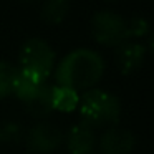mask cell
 Listing matches in <instances>:
<instances>
[{
    "mask_svg": "<svg viewBox=\"0 0 154 154\" xmlns=\"http://www.w3.org/2000/svg\"><path fill=\"white\" fill-rule=\"evenodd\" d=\"M71 0H45L42 5V18L48 25H60L70 12Z\"/></svg>",
    "mask_w": 154,
    "mask_h": 154,
    "instance_id": "obj_12",
    "label": "cell"
},
{
    "mask_svg": "<svg viewBox=\"0 0 154 154\" xmlns=\"http://www.w3.org/2000/svg\"><path fill=\"white\" fill-rule=\"evenodd\" d=\"M63 143L70 154H94L96 152L98 136L91 126L85 123H78L68 129Z\"/></svg>",
    "mask_w": 154,
    "mask_h": 154,
    "instance_id": "obj_8",
    "label": "cell"
},
{
    "mask_svg": "<svg viewBox=\"0 0 154 154\" xmlns=\"http://www.w3.org/2000/svg\"><path fill=\"white\" fill-rule=\"evenodd\" d=\"M78 111L81 123L96 128H109L118 124L121 118V103L118 96L101 88H91L80 93Z\"/></svg>",
    "mask_w": 154,
    "mask_h": 154,
    "instance_id": "obj_2",
    "label": "cell"
},
{
    "mask_svg": "<svg viewBox=\"0 0 154 154\" xmlns=\"http://www.w3.org/2000/svg\"><path fill=\"white\" fill-rule=\"evenodd\" d=\"M151 35V27L147 23L146 18L143 17H134L131 20H126V37L128 40H141L143 42L144 38Z\"/></svg>",
    "mask_w": 154,
    "mask_h": 154,
    "instance_id": "obj_14",
    "label": "cell"
},
{
    "mask_svg": "<svg viewBox=\"0 0 154 154\" xmlns=\"http://www.w3.org/2000/svg\"><path fill=\"white\" fill-rule=\"evenodd\" d=\"M25 106H27L28 113L33 118H38V119H43L48 114H51L53 113V106H51V85L47 83L33 100L25 103Z\"/></svg>",
    "mask_w": 154,
    "mask_h": 154,
    "instance_id": "obj_11",
    "label": "cell"
},
{
    "mask_svg": "<svg viewBox=\"0 0 154 154\" xmlns=\"http://www.w3.org/2000/svg\"><path fill=\"white\" fill-rule=\"evenodd\" d=\"M147 57V50L143 42L126 40L114 48V63L123 75H131L143 66Z\"/></svg>",
    "mask_w": 154,
    "mask_h": 154,
    "instance_id": "obj_7",
    "label": "cell"
},
{
    "mask_svg": "<svg viewBox=\"0 0 154 154\" xmlns=\"http://www.w3.org/2000/svg\"><path fill=\"white\" fill-rule=\"evenodd\" d=\"M90 32L96 43L109 48H116L128 40L126 20L121 15L108 10L98 12L93 15L90 23Z\"/></svg>",
    "mask_w": 154,
    "mask_h": 154,
    "instance_id": "obj_4",
    "label": "cell"
},
{
    "mask_svg": "<svg viewBox=\"0 0 154 154\" xmlns=\"http://www.w3.org/2000/svg\"><path fill=\"white\" fill-rule=\"evenodd\" d=\"M104 58L91 48H76L66 53L53 70L57 85L83 93L94 88L104 75Z\"/></svg>",
    "mask_w": 154,
    "mask_h": 154,
    "instance_id": "obj_1",
    "label": "cell"
},
{
    "mask_svg": "<svg viewBox=\"0 0 154 154\" xmlns=\"http://www.w3.org/2000/svg\"><path fill=\"white\" fill-rule=\"evenodd\" d=\"M65 134L57 124L42 121L30 128L25 136V143L30 152L33 154H53L63 144Z\"/></svg>",
    "mask_w": 154,
    "mask_h": 154,
    "instance_id": "obj_5",
    "label": "cell"
},
{
    "mask_svg": "<svg viewBox=\"0 0 154 154\" xmlns=\"http://www.w3.org/2000/svg\"><path fill=\"white\" fill-rule=\"evenodd\" d=\"M109 2H114V0H109Z\"/></svg>",
    "mask_w": 154,
    "mask_h": 154,
    "instance_id": "obj_17",
    "label": "cell"
},
{
    "mask_svg": "<svg viewBox=\"0 0 154 154\" xmlns=\"http://www.w3.org/2000/svg\"><path fill=\"white\" fill-rule=\"evenodd\" d=\"M48 81L40 80V78L28 75L25 71L17 68V75L14 78V85H12V94L22 100L23 103H28L30 100H33L38 93L42 91V88L47 85Z\"/></svg>",
    "mask_w": 154,
    "mask_h": 154,
    "instance_id": "obj_9",
    "label": "cell"
},
{
    "mask_svg": "<svg viewBox=\"0 0 154 154\" xmlns=\"http://www.w3.org/2000/svg\"><path fill=\"white\" fill-rule=\"evenodd\" d=\"M18 63H20L18 70L48 81L57 65V55L48 45V42L42 38H30L22 45Z\"/></svg>",
    "mask_w": 154,
    "mask_h": 154,
    "instance_id": "obj_3",
    "label": "cell"
},
{
    "mask_svg": "<svg viewBox=\"0 0 154 154\" xmlns=\"http://www.w3.org/2000/svg\"><path fill=\"white\" fill-rule=\"evenodd\" d=\"M15 75H17V68L14 65L0 60V100L12 94V85H14Z\"/></svg>",
    "mask_w": 154,
    "mask_h": 154,
    "instance_id": "obj_15",
    "label": "cell"
},
{
    "mask_svg": "<svg viewBox=\"0 0 154 154\" xmlns=\"http://www.w3.org/2000/svg\"><path fill=\"white\" fill-rule=\"evenodd\" d=\"M23 2H35V0H23Z\"/></svg>",
    "mask_w": 154,
    "mask_h": 154,
    "instance_id": "obj_16",
    "label": "cell"
},
{
    "mask_svg": "<svg viewBox=\"0 0 154 154\" xmlns=\"http://www.w3.org/2000/svg\"><path fill=\"white\" fill-rule=\"evenodd\" d=\"M80 103V93L71 88L60 86V85H51V106L53 111L61 113H71L78 108Z\"/></svg>",
    "mask_w": 154,
    "mask_h": 154,
    "instance_id": "obj_10",
    "label": "cell"
},
{
    "mask_svg": "<svg viewBox=\"0 0 154 154\" xmlns=\"http://www.w3.org/2000/svg\"><path fill=\"white\" fill-rule=\"evenodd\" d=\"M136 146V137L126 128L118 124L104 128L101 136L98 137L96 151L100 154H131Z\"/></svg>",
    "mask_w": 154,
    "mask_h": 154,
    "instance_id": "obj_6",
    "label": "cell"
},
{
    "mask_svg": "<svg viewBox=\"0 0 154 154\" xmlns=\"http://www.w3.org/2000/svg\"><path fill=\"white\" fill-rule=\"evenodd\" d=\"M25 137L23 129L18 123L15 121H5L0 124V144H7V146H14L18 144Z\"/></svg>",
    "mask_w": 154,
    "mask_h": 154,
    "instance_id": "obj_13",
    "label": "cell"
}]
</instances>
